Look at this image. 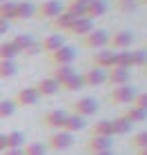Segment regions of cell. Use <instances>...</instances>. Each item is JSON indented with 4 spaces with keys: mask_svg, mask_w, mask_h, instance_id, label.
<instances>
[{
    "mask_svg": "<svg viewBox=\"0 0 147 155\" xmlns=\"http://www.w3.org/2000/svg\"><path fill=\"white\" fill-rule=\"evenodd\" d=\"M9 27H11V25L7 22V20H0V36H5V33L9 31Z\"/></svg>",
    "mask_w": 147,
    "mask_h": 155,
    "instance_id": "obj_40",
    "label": "cell"
},
{
    "mask_svg": "<svg viewBox=\"0 0 147 155\" xmlns=\"http://www.w3.org/2000/svg\"><path fill=\"white\" fill-rule=\"evenodd\" d=\"M18 55H20V53L16 51V47L11 45V40L0 42V62H2V60H16Z\"/></svg>",
    "mask_w": 147,
    "mask_h": 155,
    "instance_id": "obj_29",
    "label": "cell"
},
{
    "mask_svg": "<svg viewBox=\"0 0 147 155\" xmlns=\"http://www.w3.org/2000/svg\"><path fill=\"white\" fill-rule=\"evenodd\" d=\"M131 107H138V109L147 111V91H143V93H136L134 102H131Z\"/></svg>",
    "mask_w": 147,
    "mask_h": 155,
    "instance_id": "obj_37",
    "label": "cell"
},
{
    "mask_svg": "<svg viewBox=\"0 0 147 155\" xmlns=\"http://www.w3.org/2000/svg\"><path fill=\"white\" fill-rule=\"evenodd\" d=\"M72 146H74V135H69L65 131H56L47 140V149H51V151H67Z\"/></svg>",
    "mask_w": 147,
    "mask_h": 155,
    "instance_id": "obj_6",
    "label": "cell"
},
{
    "mask_svg": "<svg viewBox=\"0 0 147 155\" xmlns=\"http://www.w3.org/2000/svg\"><path fill=\"white\" fill-rule=\"evenodd\" d=\"M13 18H16V2H13V0L0 2V20H7V22L11 25Z\"/></svg>",
    "mask_w": 147,
    "mask_h": 155,
    "instance_id": "obj_26",
    "label": "cell"
},
{
    "mask_svg": "<svg viewBox=\"0 0 147 155\" xmlns=\"http://www.w3.org/2000/svg\"><path fill=\"white\" fill-rule=\"evenodd\" d=\"M74 73H76V69H74V67H54V71H51V75H49V78H51L54 82L62 84V82L67 80V78H72Z\"/></svg>",
    "mask_w": 147,
    "mask_h": 155,
    "instance_id": "obj_27",
    "label": "cell"
},
{
    "mask_svg": "<svg viewBox=\"0 0 147 155\" xmlns=\"http://www.w3.org/2000/svg\"><path fill=\"white\" fill-rule=\"evenodd\" d=\"M143 69H145V73H147V64H145V67H143Z\"/></svg>",
    "mask_w": 147,
    "mask_h": 155,
    "instance_id": "obj_48",
    "label": "cell"
},
{
    "mask_svg": "<svg viewBox=\"0 0 147 155\" xmlns=\"http://www.w3.org/2000/svg\"><path fill=\"white\" fill-rule=\"evenodd\" d=\"M92 135H100V137H114L111 131V120H100L92 126Z\"/></svg>",
    "mask_w": 147,
    "mask_h": 155,
    "instance_id": "obj_25",
    "label": "cell"
},
{
    "mask_svg": "<svg viewBox=\"0 0 147 155\" xmlns=\"http://www.w3.org/2000/svg\"><path fill=\"white\" fill-rule=\"evenodd\" d=\"M16 73H18V64H16V60H2V62H0V80L13 78Z\"/></svg>",
    "mask_w": 147,
    "mask_h": 155,
    "instance_id": "obj_30",
    "label": "cell"
},
{
    "mask_svg": "<svg viewBox=\"0 0 147 155\" xmlns=\"http://www.w3.org/2000/svg\"><path fill=\"white\" fill-rule=\"evenodd\" d=\"M98 111V100L92 95H85V97H78L74 104H72V113L74 115H80V117H89Z\"/></svg>",
    "mask_w": 147,
    "mask_h": 155,
    "instance_id": "obj_1",
    "label": "cell"
},
{
    "mask_svg": "<svg viewBox=\"0 0 147 155\" xmlns=\"http://www.w3.org/2000/svg\"><path fill=\"white\" fill-rule=\"evenodd\" d=\"M92 31H94V20H89V18L76 20V22L72 25V29H69L72 36H80V38H85L87 33H92Z\"/></svg>",
    "mask_w": 147,
    "mask_h": 155,
    "instance_id": "obj_19",
    "label": "cell"
},
{
    "mask_svg": "<svg viewBox=\"0 0 147 155\" xmlns=\"http://www.w3.org/2000/svg\"><path fill=\"white\" fill-rule=\"evenodd\" d=\"M47 153V146L43 142H29L23 146V155H45Z\"/></svg>",
    "mask_w": 147,
    "mask_h": 155,
    "instance_id": "obj_32",
    "label": "cell"
},
{
    "mask_svg": "<svg viewBox=\"0 0 147 155\" xmlns=\"http://www.w3.org/2000/svg\"><path fill=\"white\" fill-rule=\"evenodd\" d=\"M94 155H114V151H105V153H94Z\"/></svg>",
    "mask_w": 147,
    "mask_h": 155,
    "instance_id": "obj_44",
    "label": "cell"
},
{
    "mask_svg": "<svg viewBox=\"0 0 147 155\" xmlns=\"http://www.w3.org/2000/svg\"><path fill=\"white\" fill-rule=\"evenodd\" d=\"M36 18V5L31 0H20L16 2V18L13 22H20V20H33Z\"/></svg>",
    "mask_w": 147,
    "mask_h": 155,
    "instance_id": "obj_13",
    "label": "cell"
},
{
    "mask_svg": "<svg viewBox=\"0 0 147 155\" xmlns=\"http://www.w3.org/2000/svg\"><path fill=\"white\" fill-rule=\"evenodd\" d=\"M136 155H147V149H141V151H136Z\"/></svg>",
    "mask_w": 147,
    "mask_h": 155,
    "instance_id": "obj_45",
    "label": "cell"
},
{
    "mask_svg": "<svg viewBox=\"0 0 147 155\" xmlns=\"http://www.w3.org/2000/svg\"><path fill=\"white\" fill-rule=\"evenodd\" d=\"M114 60H116V51H111V49H100V51L92 58V67L109 71V69L114 67Z\"/></svg>",
    "mask_w": 147,
    "mask_h": 155,
    "instance_id": "obj_10",
    "label": "cell"
},
{
    "mask_svg": "<svg viewBox=\"0 0 147 155\" xmlns=\"http://www.w3.org/2000/svg\"><path fill=\"white\" fill-rule=\"evenodd\" d=\"M62 11H65V7H62L58 0H45L40 7H36V16H40V18H49V20H54L56 16H60Z\"/></svg>",
    "mask_w": 147,
    "mask_h": 155,
    "instance_id": "obj_9",
    "label": "cell"
},
{
    "mask_svg": "<svg viewBox=\"0 0 147 155\" xmlns=\"http://www.w3.org/2000/svg\"><path fill=\"white\" fill-rule=\"evenodd\" d=\"M25 146V135L20 131H11L5 133V151H13V149H23Z\"/></svg>",
    "mask_w": 147,
    "mask_h": 155,
    "instance_id": "obj_20",
    "label": "cell"
},
{
    "mask_svg": "<svg viewBox=\"0 0 147 155\" xmlns=\"http://www.w3.org/2000/svg\"><path fill=\"white\" fill-rule=\"evenodd\" d=\"M107 42H109V33L105 31V29H94L92 33H87L85 38H82V47L85 49H98V51H100V49H105L107 47Z\"/></svg>",
    "mask_w": 147,
    "mask_h": 155,
    "instance_id": "obj_5",
    "label": "cell"
},
{
    "mask_svg": "<svg viewBox=\"0 0 147 155\" xmlns=\"http://www.w3.org/2000/svg\"><path fill=\"white\" fill-rule=\"evenodd\" d=\"M80 89H85L82 73H74L72 78H67V80L60 84V91H80Z\"/></svg>",
    "mask_w": 147,
    "mask_h": 155,
    "instance_id": "obj_23",
    "label": "cell"
},
{
    "mask_svg": "<svg viewBox=\"0 0 147 155\" xmlns=\"http://www.w3.org/2000/svg\"><path fill=\"white\" fill-rule=\"evenodd\" d=\"M33 36H29V33H18V36H13V40H11V45L16 47V51L18 53H23L25 49H29L31 45H33Z\"/></svg>",
    "mask_w": 147,
    "mask_h": 155,
    "instance_id": "obj_24",
    "label": "cell"
},
{
    "mask_svg": "<svg viewBox=\"0 0 147 155\" xmlns=\"http://www.w3.org/2000/svg\"><path fill=\"white\" fill-rule=\"evenodd\" d=\"M82 80H85V87H100V84L107 82V71H105V69L92 67L89 71L82 73Z\"/></svg>",
    "mask_w": 147,
    "mask_h": 155,
    "instance_id": "obj_14",
    "label": "cell"
},
{
    "mask_svg": "<svg viewBox=\"0 0 147 155\" xmlns=\"http://www.w3.org/2000/svg\"><path fill=\"white\" fill-rule=\"evenodd\" d=\"M16 102L13 100H0V120L2 117H11L13 113H16Z\"/></svg>",
    "mask_w": 147,
    "mask_h": 155,
    "instance_id": "obj_34",
    "label": "cell"
},
{
    "mask_svg": "<svg viewBox=\"0 0 147 155\" xmlns=\"http://www.w3.org/2000/svg\"><path fill=\"white\" fill-rule=\"evenodd\" d=\"M65 11H67L72 18H76V20L87 18V5H80V2H72V0H69L67 7H65Z\"/></svg>",
    "mask_w": 147,
    "mask_h": 155,
    "instance_id": "obj_28",
    "label": "cell"
},
{
    "mask_svg": "<svg viewBox=\"0 0 147 155\" xmlns=\"http://www.w3.org/2000/svg\"><path fill=\"white\" fill-rule=\"evenodd\" d=\"M0 2H5V0H0Z\"/></svg>",
    "mask_w": 147,
    "mask_h": 155,
    "instance_id": "obj_49",
    "label": "cell"
},
{
    "mask_svg": "<svg viewBox=\"0 0 147 155\" xmlns=\"http://www.w3.org/2000/svg\"><path fill=\"white\" fill-rule=\"evenodd\" d=\"M60 47H65V36L62 33H51V36H45L43 42H40V49L45 53H54L58 51Z\"/></svg>",
    "mask_w": 147,
    "mask_h": 155,
    "instance_id": "obj_16",
    "label": "cell"
},
{
    "mask_svg": "<svg viewBox=\"0 0 147 155\" xmlns=\"http://www.w3.org/2000/svg\"><path fill=\"white\" fill-rule=\"evenodd\" d=\"M136 5H138V2H127V0H118V2H114V7H116L118 11H127V13L134 11Z\"/></svg>",
    "mask_w": 147,
    "mask_h": 155,
    "instance_id": "obj_38",
    "label": "cell"
},
{
    "mask_svg": "<svg viewBox=\"0 0 147 155\" xmlns=\"http://www.w3.org/2000/svg\"><path fill=\"white\" fill-rule=\"evenodd\" d=\"M74 60H76V49L69 47V45L60 47L58 51H54V53H49V62H51L54 67H72Z\"/></svg>",
    "mask_w": 147,
    "mask_h": 155,
    "instance_id": "obj_4",
    "label": "cell"
},
{
    "mask_svg": "<svg viewBox=\"0 0 147 155\" xmlns=\"http://www.w3.org/2000/svg\"><path fill=\"white\" fill-rule=\"evenodd\" d=\"M123 117L134 126V124H141V122L147 120V111L138 109V107H127V109H125V113H123Z\"/></svg>",
    "mask_w": 147,
    "mask_h": 155,
    "instance_id": "obj_22",
    "label": "cell"
},
{
    "mask_svg": "<svg viewBox=\"0 0 147 155\" xmlns=\"http://www.w3.org/2000/svg\"><path fill=\"white\" fill-rule=\"evenodd\" d=\"M38 53H43V49H40V42H33V45L29 49H25L20 55H27V58H33V55H38Z\"/></svg>",
    "mask_w": 147,
    "mask_h": 155,
    "instance_id": "obj_39",
    "label": "cell"
},
{
    "mask_svg": "<svg viewBox=\"0 0 147 155\" xmlns=\"http://www.w3.org/2000/svg\"><path fill=\"white\" fill-rule=\"evenodd\" d=\"M147 64V49L131 51V67H145Z\"/></svg>",
    "mask_w": 147,
    "mask_h": 155,
    "instance_id": "obj_35",
    "label": "cell"
},
{
    "mask_svg": "<svg viewBox=\"0 0 147 155\" xmlns=\"http://www.w3.org/2000/svg\"><path fill=\"white\" fill-rule=\"evenodd\" d=\"M33 89L38 91L40 97H51V95H56V93L60 91V84L54 82L51 78H45V80H40L38 84H33Z\"/></svg>",
    "mask_w": 147,
    "mask_h": 155,
    "instance_id": "obj_17",
    "label": "cell"
},
{
    "mask_svg": "<svg viewBox=\"0 0 147 155\" xmlns=\"http://www.w3.org/2000/svg\"><path fill=\"white\" fill-rule=\"evenodd\" d=\"M131 42H134V33L123 29V31H116V33H109V42L107 47H111V51H129Z\"/></svg>",
    "mask_w": 147,
    "mask_h": 155,
    "instance_id": "obj_2",
    "label": "cell"
},
{
    "mask_svg": "<svg viewBox=\"0 0 147 155\" xmlns=\"http://www.w3.org/2000/svg\"><path fill=\"white\" fill-rule=\"evenodd\" d=\"M72 2H80V5H89L92 0H72Z\"/></svg>",
    "mask_w": 147,
    "mask_h": 155,
    "instance_id": "obj_43",
    "label": "cell"
},
{
    "mask_svg": "<svg viewBox=\"0 0 147 155\" xmlns=\"http://www.w3.org/2000/svg\"><path fill=\"white\" fill-rule=\"evenodd\" d=\"M65 117H67V111L54 109V111H49V113H45L40 122H43L45 129H56V131H60V126H62V122H65Z\"/></svg>",
    "mask_w": 147,
    "mask_h": 155,
    "instance_id": "obj_11",
    "label": "cell"
},
{
    "mask_svg": "<svg viewBox=\"0 0 147 155\" xmlns=\"http://www.w3.org/2000/svg\"><path fill=\"white\" fill-rule=\"evenodd\" d=\"M5 151V133H0V153Z\"/></svg>",
    "mask_w": 147,
    "mask_h": 155,
    "instance_id": "obj_42",
    "label": "cell"
},
{
    "mask_svg": "<svg viewBox=\"0 0 147 155\" xmlns=\"http://www.w3.org/2000/svg\"><path fill=\"white\" fill-rule=\"evenodd\" d=\"M114 67H121V69H131V51H116Z\"/></svg>",
    "mask_w": 147,
    "mask_h": 155,
    "instance_id": "obj_33",
    "label": "cell"
},
{
    "mask_svg": "<svg viewBox=\"0 0 147 155\" xmlns=\"http://www.w3.org/2000/svg\"><path fill=\"white\" fill-rule=\"evenodd\" d=\"M114 2H118V0H114ZM127 2H138V0H127Z\"/></svg>",
    "mask_w": 147,
    "mask_h": 155,
    "instance_id": "obj_46",
    "label": "cell"
},
{
    "mask_svg": "<svg viewBox=\"0 0 147 155\" xmlns=\"http://www.w3.org/2000/svg\"><path fill=\"white\" fill-rule=\"evenodd\" d=\"M131 146H134L136 151L147 149V131H141V133H136V135H131Z\"/></svg>",
    "mask_w": 147,
    "mask_h": 155,
    "instance_id": "obj_36",
    "label": "cell"
},
{
    "mask_svg": "<svg viewBox=\"0 0 147 155\" xmlns=\"http://www.w3.org/2000/svg\"><path fill=\"white\" fill-rule=\"evenodd\" d=\"M74 22H76V18H72L67 11H62L60 16H56V18L51 20V27H54L58 33H62V31H69V29H72Z\"/></svg>",
    "mask_w": 147,
    "mask_h": 155,
    "instance_id": "obj_21",
    "label": "cell"
},
{
    "mask_svg": "<svg viewBox=\"0 0 147 155\" xmlns=\"http://www.w3.org/2000/svg\"><path fill=\"white\" fill-rule=\"evenodd\" d=\"M13 102H16V107H33V104L40 102V95H38V91L33 87H25V89H20L16 93Z\"/></svg>",
    "mask_w": 147,
    "mask_h": 155,
    "instance_id": "obj_8",
    "label": "cell"
},
{
    "mask_svg": "<svg viewBox=\"0 0 147 155\" xmlns=\"http://www.w3.org/2000/svg\"><path fill=\"white\" fill-rule=\"evenodd\" d=\"M111 131H114V135H127L131 131V124L125 117H116V120H111Z\"/></svg>",
    "mask_w": 147,
    "mask_h": 155,
    "instance_id": "obj_31",
    "label": "cell"
},
{
    "mask_svg": "<svg viewBox=\"0 0 147 155\" xmlns=\"http://www.w3.org/2000/svg\"><path fill=\"white\" fill-rule=\"evenodd\" d=\"M131 80V73H129V69H121V67H111L109 71H107V82L105 84H109V87H127Z\"/></svg>",
    "mask_w": 147,
    "mask_h": 155,
    "instance_id": "obj_7",
    "label": "cell"
},
{
    "mask_svg": "<svg viewBox=\"0 0 147 155\" xmlns=\"http://www.w3.org/2000/svg\"><path fill=\"white\" fill-rule=\"evenodd\" d=\"M136 93H138V91L131 87V84H127V87H118V89H114L109 93V102L116 104V107H127V104L134 102Z\"/></svg>",
    "mask_w": 147,
    "mask_h": 155,
    "instance_id": "obj_3",
    "label": "cell"
},
{
    "mask_svg": "<svg viewBox=\"0 0 147 155\" xmlns=\"http://www.w3.org/2000/svg\"><path fill=\"white\" fill-rule=\"evenodd\" d=\"M107 11H109V2H107V0H92V2L87 5V18L89 20L103 18Z\"/></svg>",
    "mask_w": 147,
    "mask_h": 155,
    "instance_id": "obj_18",
    "label": "cell"
},
{
    "mask_svg": "<svg viewBox=\"0 0 147 155\" xmlns=\"http://www.w3.org/2000/svg\"><path fill=\"white\" fill-rule=\"evenodd\" d=\"M114 137H100V135H92L87 140V151L89 153H105V151H111V146H114V142H111Z\"/></svg>",
    "mask_w": 147,
    "mask_h": 155,
    "instance_id": "obj_12",
    "label": "cell"
},
{
    "mask_svg": "<svg viewBox=\"0 0 147 155\" xmlns=\"http://www.w3.org/2000/svg\"><path fill=\"white\" fill-rule=\"evenodd\" d=\"M138 2H143V5H147V0H138Z\"/></svg>",
    "mask_w": 147,
    "mask_h": 155,
    "instance_id": "obj_47",
    "label": "cell"
},
{
    "mask_svg": "<svg viewBox=\"0 0 147 155\" xmlns=\"http://www.w3.org/2000/svg\"><path fill=\"white\" fill-rule=\"evenodd\" d=\"M85 126H87L85 117H80V115H74V113H67L65 122H62V126H60V131H65V133H69V135H74V133L82 131Z\"/></svg>",
    "mask_w": 147,
    "mask_h": 155,
    "instance_id": "obj_15",
    "label": "cell"
},
{
    "mask_svg": "<svg viewBox=\"0 0 147 155\" xmlns=\"http://www.w3.org/2000/svg\"><path fill=\"white\" fill-rule=\"evenodd\" d=\"M0 155H23V149H13V151H2Z\"/></svg>",
    "mask_w": 147,
    "mask_h": 155,
    "instance_id": "obj_41",
    "label": "cell"
}]
</instances>
